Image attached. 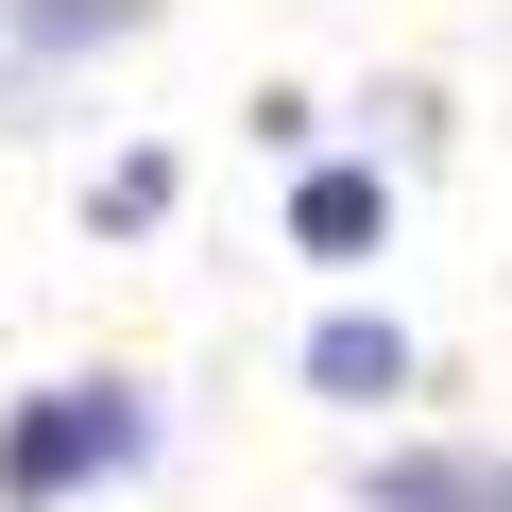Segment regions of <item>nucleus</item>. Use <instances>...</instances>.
I'll return each mask as SVG.
<instances>
[{"instance_id":"nucleus-6","label":"nucleus","mask_w":512,"mask_h":512,"mask_svg":"<svg viewBox=\"0 0 512 512\" xmlns=\"http://www.w3.org/2000/svg\"><path fill=\"white\" fill-rule=\"evenodd\" d=\"M86 222H103V239H154V222H171V154H120V171L86 188Z\"/></svg>"},{"instance_id":"nucleus-2","label":"nucleus","mask_w":512,"mask_h":512,"mask_svg":"<svg viewBox=\"0 0 512 512\" xmlns=\"http://www.w3.org/2000/svg\"><path fill=\"white\" fill-rule=\"evenodd\" d=\"M120 35H154V0H0V120H35L52 69H86Z\"/></svg>"},{"instance_id":"nucleus-1","label":"nucleus","mask_w":512,"mask_h":512,"mask_svg":"<svg viewBox=\"0 0 512 512\" xmlns=\"http://www.w3.org/2000/svg\"><path fill=\"white\" fill-rule=\"evenodd\" d=\"M154 461V393L137 376H52L0 410V512H69L86 478H137Z\"/></svg>"},{"instance_id":"nucleus-5","label":"nucleus","mask_w":512,"mask_h":512,"mask_svg":"<svg viewBox=\"0 0 512 512\" xmlns=\"http://www.w3.org/2000/svg\"><path fill=\"white\" fill-rule=\"evenodd\" d=\"M308 393H325V410H393V393H410V325H393V308H325V325H308Z\"/></svg>"},{"instance_id":"nucleus-3","label":"nucleus","mask_w":512,"mask_h":512,"mask_svg":"<svg viewBox=\"0 0 512 512\" xmlns=\"http://www.w3.org/2000/svg\"><path fill=\"white\" fill-rule=\"evenodd\" d=\"M376 239H393V171H376V154H308V171H291V256L359 274Z\"/></svg>"},{"instance_id":"nucleus-4","label":"nucleus","mask_w":512,"mask_h":512,"mask_svg":"<svg viewBox=\"0 0 512 512\" xmlns=\"http://www.w3.org/2000/svg\"><path fill=\"white\" fill-rule=\"evenodd\" d=\"M359 512H512V444H376Z\"/></svg>"}]
</instances>
